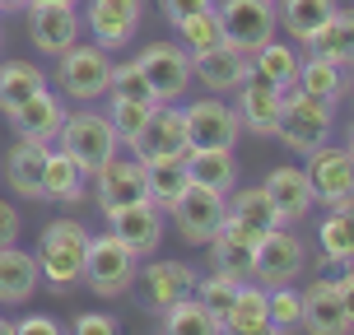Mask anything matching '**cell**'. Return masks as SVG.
Wrapping results in <instances>:
<instances>
[{
    "label": "cell",
    "mask_w": 354,
    "mask_h": 335,
    "mask_svg": "<svg viewBox=\"0 0 354 335\" xmlns=\"http://www.w3.org/2000/svg\"><path fill=\"white\" fill-rule=\"evenodd\" d=\"M84 251H88V229L80 219H52L37 233V275L52 289H75L84 275Z\"/></svg>",
    "instance_id": "obj_1"
},
{
    "label": "cell",
    "mask_w": 354,
    "mask_h": 335,
    "mask_svg": "<svg viewBox=\"0 0 354 335\" xmlns=\"http://www.w3.org/2000/svg\"><path fill=\"white\" fill-rule=\"evenodd\" d=\"M336 135V103H322L303 88H284V107L275 122V140L294 154H313Z\"/></svg>",
    "instance_id": "obj_2"
},
{
    "label": "cell",
    "mask_w": 354,
    "mask_h": 335,
    "mask_svg": "<svg viewBox=\"0 0 354 335\" xmlns=\"http://www.w3.org/2000/svg\"><path fill=\"white\" fill-rule=\"evenodd\" d=\"M136 275H140V256L126 247L117 233H88V251H84V275H80V284H88L98 298H122L126 289L136 284Z\"/></svg>",
    "instance_id": "obj_3"
},
{
    "label": "cell",
    "mask_w": 354,
    "mask_h": 335,
    "mask_svg": "<svg viewBox=\"0 0 354 335\" xmlns=\"http://www.w3.org/2000/svg\"><path fill=\"white\" fill-rule=\"evenodd\" d=\"M308 270V247H303V238L289 224L280 229H266L257 238V247H252V284H261V289H280V284H294Z\"/></svg>",
    "instance_id": "obj_4"
},
{
    "label": "cell",
    "mask_w": 354,
    "mask_h": 335,
    "mask_svg": "<svg viewBox=\"0 0 354 335\" xmlns=\"http://www.w3.org/2000/svg\"><path fill=\"white\" fill-rule=\"evenodd\" d=\"M303 317L299 326H308L313 335H345L354 321V280L340 270L336 280H313L299 294Z\"/></svg>",
    "instance_id": "obj_5"
},
{
    "label": "cell",
    "mask_w": 354,
    "mask_h": 335,
    "mask_svg": "<svg viewBox=\"0 0 354 335\" xmlns=\"http://www.w3.org/2000/svg\"><path fill=\"white\" fill-rule=\"evenodd\" d=\"M303 159H308L303 177L313 186V200L326 205V210L354 214V159H350V149H336V144L326 140L322 149L303 154Z\"/></svg>",
    "instance_id": "obj_6"
},
{
    "label": "cell",
    "mask_w": 354,
    "mask_h": 335,
    "mask_svg": "<svg viewBox=\"0 0 354 335\" xmlns=\"http://www.w3.org/2000/svg\"><path fill=\"white\" fill-rule=\"evenodd\" d=\"M56 140H61V149H66L88 177L122 149L117 131H112V122H107V112H75V117L66 112V122H61V131H56Z\"/></svg>",
    "instance_id": "obj_7"
},
{
    "label": "cell",
    "mask_w": 354,
    "mask_h": 335,
    "mask_svg": "<svg viewBox=\"0 0 354 335\" xmlns=\"http://www.w3.org/2000/svg\"><path fill=\"white\" fill-rule=\"evenodd\" d=\"M136 66H140L145 84L154 93V103H177L192 88V52L182 42H149L136 56Z\"/></svg>",
    "instance_id": "obj_8"
},
{
    "label": "cell",
    "mask_w": 354,
    "mask_h": 335,
    "mask_svg": "<svg viewBox=\"0 0 354 335\" xmlns=\"http://www.w3.org/2000/svg\"><path fill=\"white\" fill-rule=\"evenodd\" d=\"M107 70L112 61L98 42H75L71 52H61V93L75 98V103H93V98H107Z\"/></svg>",
    "instance_id": "obj_9"
},
{
    "label": "cell",
    "mask_w": 354,
    "mask_h": 335,
    "mask_svg": "<svg viewBox=\"0 0 354 335\" xmlns=\"http://www.w3.org/2000/svg\"><path fill=\"white\" fill-rule=\"evenodd\" d=\"M168 214H173V224H177L187 247H205L214 233H219V224H224V191H210V186L187 182V191L168 205Z\"/></svg>",
    "instance_id": "obj_10"
},
{
    "label": "cell",
    "mask_w": 354,
    "mask_h": 335,
    "mask_svg": "<svg viewBox=\"0 0 354 335\" xmlns=\"http://www.w3.org/2000/svg\"><path fill=\"white\" fill-rule=\"evenodd\" d=\"M182 117H187V149H233V140L243 135L238 112H233L219 93L187 103Z\"/></svg>",
    "instance_id": "obj_11"
},
{
    "label": "cell",
    "mask_w": 354,
    "mask_h": 335,
    "mask_svg": "<svg viewBox=\"0 0 354 335\" xmlns=\"http://www.w3.org/2000/svg\"><path fill=\"white\" fill-rule=\"evenodd\" d=\"M93 200H98V210L103 214H117L126 205H136V200H149L145 191V163L136 154H112V159L93 173Z\"/></svg>",
    "instance_id": "obj_12"
},
{
    "label": "cell",
    "mask_w": 354,
    "mask_h": 335,
    "mask_svg": "<svg viewBox=\"0 0 354 335\" xmlns=\"http://www.w3.org/2000/svg\"><path fill=\"white\" fill-rule=\"evenodd\" d=\"M214 15L229 42L257 52L266 37H275V5L270 0H214Z\"/></svg>",
    "instance_id": "obj_13"
},
{
    "label": "cell",
    "mask_w": 354,
    "mask_h": 335,
    "mask_svg": "<svg viewBox=\"0 0 354 335\" xmlns=\"http://www.w3.org/2000/svg\"><path fill=\"white\" fill-rule=\"evenodd\" d=\"M28 37L42 56H61L80 42V10L75 5H56V0H37L28 5Z\"/></svg>",
    "instance_id": "obj_14"
},
{
    "label": "cell",
    "mask_w": 354,
    "mask_h": 335,
    "mask_svg": "<svg viewBox=\"0 0 354 335\" xmlns=\"http://www.w3.org/2000/svg\"><path fill=\"white\" fill-rule=\"evenodd\" d=\"M248 75H252V61L238 42H219V47L192 52V79H201L210 93H233Z\"/></svg>",
    "instance_id": "obj_15"
},
{
    "label": "cell",
    "mask_w": 354,
    "mask_h": 335,
    "mask_svg": "<svg viewBox=\"0 0 354 335\" xmlns=\"http://www.w3.org/2000/svg\"><path fill=\"white\" fill-rule=\"evenodd\" d=\"M233 93H238V103H233L238 126L252 131V135H275V122H280V107H284V88H275L261 75H248Z\"/></svg>",
    "instance_id": "obj_16"
},
{
    "label": "cell",
    "mask_w": 354,
    "mask_h": 335,
    "mask_svg": "<svg viewBox=\"0 0 354 335\" xmlns=\"http://www.w3.org/2000/svg\"><path fill=\"white\" fill-rule=\"evenodd\" d=\"M84 23L103 52H122L140 28V0H88Z\"/></svg>",
    "instance_id": "obj_17"
},
{
    "label": "cell",
    "mask_w": 354,
    "mask_h": 335,
    "mask_svg": "<svg viewBox=\"0 0 354 335\" xmlns=\"http://www.w3.org/2000/svg\"><path fill=\"white\" fill-rule=\"evenodd\" d=\"M261 191L270 195V205H275V219L280 224H303L308 214H313V186H308V177H303V168H294V163H284V168H270L261 182Z\"/></svg>",
    "instance_id": "obj_18"
},
{
    "label": "cell",
    "mask_w": 354,
    "mask_h": 335,
    "mask_svg": "<svg viewBox=\"0 0 354 335\" xmlns=\"http://www.w3.org/2000/svg\"><path fill=\"white\" fill-rule=\"evenodd\" d=\"M136 159H149V154H187V117L177 103H154L149 107V122L131 144Z\"/></svg>",
    "instance_id": "obj_19"
},
{
    "label": "cell",
    "mask_w": 354,
    "mask_h": 335,
    "mask_svg": "<svg viewBox=\"0 0 354 335\" xmlns=\"http://www.w3.org/2000/svg\"><path fill=\"white\" fill-rule=\"evenodd\" d=\"M5 117H10V131H15L19 140H47L52 144L61 122H66V103L56 98L52 88H37L33 98H24L19 107H10Z\"/></svg>",
    "instance_id": "obj_20"
},
{
    "label": "cell",
    "mask_w": 354,
    "mask_h": 335,
    "mask_svg": "<svg viewBox=\"0 0 354 335\" xmlns=\"http://www.w3.org/2000/svg\"><path fill=\"white\" fill-rule=\"evenodd\" d=\"M107 224H112V233H117L136 256H154L159 242H163V210L154 200H136V205H126V210L107 214Z\"/></svg>",
    "instance_id": "obj_21"
},
{
    "label": "cell",
    "mask_w": 354,
    "mask_h": 335,
    "mask_svg": "<svg viewBox=\"0 0 354 335\" xmlns=\"http://www.w3.org/2000/svg\"><path fill=\"white\" fill-rule=\"evenodd\" d=\"M47 140H19L0 163V177L10 182V191H19L24 200H42V168H47Z\"/></svg>",
    "instance_id": "obj_22"
},
{
    "label": "cell",
    "mask_w": 354,
    "mask_h": 335,
    "mask_svg": "<svg viewBox=\"0 0 354 335\" xmlns=\"http://www.w3.org/2000/svg\"><path fill=\"white\" fill-rule=\"evenodd\" d=\"M37 284H42V275H37L33 251H24L19 242L0 247V307H24V303H33Z\"/></svg>",
    "instance_id": "obj_23"
},
{
    "label": "cell",
    "mask_w": 354,
    "mask_h": 335,
    "mask_svg": "<svg viewBox=\"0 0 354 335\" xmlns=\"http://www.w3.org/2000/svg\"><path fill=\"white\" fill-rule=\"evenodd\" d=\"M136 280H145V298H149V307L163 312V307H173L177 298H192L196 270L187 261H149Z\"/></svg>",
    "instance_id": "obj_24"
},
{
    "label": "cell",
    "mask_w": 354,
    "mask_h": 335,
    "mask_svg": "<svg viewBox=\"0 0 354 335\" xmlns=\"http://www.w3.org/2000/svg\"><path fill=\"white\" fill-rule=\"evenodd\" d=\"M88 195V173L66 154V149H47V168H42V200L56 205H80Z\"/></svg>",
    "instance_id": "obj_25"
},
{
    "label": "cell",
    "mask_w": 354,
    "mask_h": 335,
    "mask_svg": "<svg viewBox=\"0 0 354 335\" xmlns=\"http://www.w3.org/2000/svg\"><path fill=\"white\" fill-rule=\"evenodd\" d=\"M303 47L308 56H322V61H336V66H350L354 61V15L350 10H331V19L313 28V33L303 37Z\"/></svg>",
    "instance_id": "obj_26"
},
{
    "label": "cell",
    "mask_w": 354,
    "mask_h": 335,
    "mask_svg": "<svg viewBox=\"0 0 354 335\" xmlns=\"http://www.w3.org/2000/svg\"><path fill=\"white\" fill-rule=\"evenodd\" d=\"M140 163H145V191H149V200L168 214V205L187 191V154H149Z\"/></svg>",
    "instance_id": "obj_27"
},
{
    "label": "cell",
    "mask_w": 354,
    "mask_h": 335,
    "mask_svg": "<svg viewBox=\"0 0 354 335\" xmlns=\"http://www.w3.org/2000/svg\"><path fill=\"white\" fill-rule=\"evenodd\" d=\"M219 331H229V335H266V331H270V321H266V289H261V284H252V280L238 284L229 312L219 317Z\"/></svg>",
    "instance_id": "obj_28"
},
{
    "label": "cell",
    "mask_w": 354,
    "mask_h": 335,
    "mask_svg": "<svg viewBox=\"0 0 354 335\" xmlns=\"http://www.w3.org/2000/svg\"><path fill=\"white\" fill-rule=\"evenodd\" d=\"M187 182L229 195L238 186V159H233V149H187Z\"/></svg>",
    "instance_id": "obj_29"
},
{
    "label": "cell",
    "mask_w": 354,
    "mask_h": 335,
    "mask_svg": "<svg viewBox=\"0 0 354 335\" xmlns=\"http://www.w3.org/2000/svg\"><path fill=\"white\" fill-rule=\"evenodd\" d=\"M345 70H350V66L322 61V56H299V79H294V88L313 93V98H322V103H340L345 88H350Z\"/></svg>",
    "instance_id": "obj_30"
},
{
    "label": "cell",
    "mask_w": 354,
    "mask_h": 335,
    "mask_svg": "<svg viewBox=\"0 0 354 335\" xmlns=\"http://www.w3.org/2000/svg\"><path fill=\"white\" fill-rule=\"evenodd\" d=\"M248 61H252V75L270 79L275 88H294V79H299V52L280 37H266L257 52H248Z\"/></svg>",
    "instance_id": "obj_31"
},
{
    "label": "cell",
    "mask_w": 354,
    "mask_h": 335,
    "mask_svg": "<svg viewBox=\"0 0 354 335\" xmlns=\"http://www.w3.org/2000/svg\"><path fill=\"white\" fill-rule=\"evenodd\" d=\"M224 214L238 219V224H248V229L266 233V229H280V219H275V205H270V195L261 186H233L224 195Z\"/></svg>",
    "instance_id": "obj_32"
},
{
    "label": "cell",
    "mask_w": 354,
    "mask_h": 335,
    "mask_svg": "<svg viewBox=\"0 0 354 335\" xmlns=\"http://www.w3.org/2000/svg\"><path fill=\"white\" fill-rule=\"evenodd\" d=\"M37 88H47V75H42L37 61H5L0 66V107L5 112L19 107L24 98H33Z\"/></svg>",
    "instance_id": "obj_33"
},
{
    "label": "cell",
    "mask_w": 354,
    "mask_h": 335,
    "mask_svg": "<svg viewBox=\"0 0 354 335\" xmlns=\"http://www.w3.org/2000/svg\"><path fill=\"white\" fill-rule=\"evenodd\" d=\"M317 247H322V256H326L331 265L350 270V261H354V219L350 214L331 210L326 219H322L317 224Z\"/></svg>",
    "instance_id": "obj_34"
},
{
    "label": "cell",
    "mask_w": 354,
    "mask_h": 335,
    "mask_svg": "<svg viewBox=\"0 0 354 335\" xmlns=\"http://www.w3.org/2000/svg\"><path fill=\"white\" fill-rule=\"evenodd\" d=\"M336 10V0H280V23L289 37H308L313 28H322Z\"/></svg>",
    "instance_id": "obj_35"
},
{
    "label": "cell",
    "mask_w": 354,
    "mask_h": 335,
    "mask_svg": "<svg viewBox=\"0 0 354 335\" xmlns=\"http://www.w3.org/2000/svg\"><path fill=\"white\" fill-rule=\"evenodd\" d=\"M163 331H173V335H214L219 321H214L196 298H177L173 307H163Z\"/></svg>",
    "instance_id": "obj_36"
},
{
    "label": "cell",
    "mask_w": 354,
    "mask_h": 335,
    "mask_svg": "<svg viewBox=\"0 0 354 335\" xmlns=\"http://www.w3.org/2000/svg\"><path fill=\"white\" fill-rule=\"evenodd\" d=\"M173 28H177V37H182V47H187V52H205V47L229 42V37H224V28H219L214 5H210V10H201V15H187L182 23H173Z\"/></svg>",
    "instance_id": "obj_37"
},
{
    "label": "cell",
    "mask_w": 354,
    "mask_h": 335,
    "mask_svg": "<svg viewBox=\"0 0 354 335\" xmlns=\"http://www.w3.org/2000/svg\"><path fill=\"white\" fill-rule=\"evenodd\" d=\"M149 107L154 103H136V98H112V103H107V122H112V131H117L122 144H136V135H140L145 122H149Z\"/></svg>",
    "instance_id": "obj_38"
},
{
    "label": "cell",
    "mask_w": 354,
    "mask_h": 335,
    "mask_svg": "<svg viewBox=\"0 0 354 335\" xmlns=\"http://www.w3.org/2000/svg\"><path fill=\"white\" fill-rule=\"evenodd\" d=\"M303 317V298L294 284H280V289H266V321L270 331H294Z\"/></svg>",
    "instance_id": "obj_39"
},
{
    "label": "cell",
    "mask_w": 354,
    "mask_h": 335,
    "mask_svg": "<svg viewBox=\"0 0 354 335\" xmlns=\"http://www.w3.org/2000/svg\"><path fill=\"white\" fill-rule=\"evenodd\" d=\"M238 284H243V280H229V275H219V270H214L210 280H196L192 298L201 303V307H205L214 321H219L224 312H229V303H233V294H238Z\"/></svg>",
    "instance_id": "obj_40"
},
{
    "label": "cell",
    "mask_w": 354,
    "mask_h": 335,
    "mask_svg": "<svg viewBox=\"0 0 354 335\" xmlns=\"http://www.w3.org/2000/svg\"><path fill=\"white\" fill-rule=\"evenodd\" d=\"M107 98H136V103H154V93L145 84V75L136 61H122L107 70Z\"/></svg>",
    "instance_id": "obj_41"
},
{
    "label": "cell",
    "mask_w": 354,
    "mask_h": 335,
    "mask_svg": "<svg viewBox=\"0 0 354 335\" xmlns=\"http://www.w3.org/2000/svg\"><path fill=\"white\" fill-rule=\"evenodd\" d=\"M71 326L80 335H117V326H122V321H117V317H103V312H80Z\"/></svg>",
    "instance_id": "obj_42"
},
{
    "label": "cell",
    "mask_w": 354,
    "mask_h": 335,
    "mask_svg": "<svg viewBox=\"0 0 354 335\" xmlns=\"http://www.w3.org/2000/svg\"><path fill=\"white\" fill-rule=\"evenodd\" d=\"M214 0H159V10L168 23H182L187 15H201V10H210Z\"/></svg>",
    "instance_id": "obj_43"
},
{
    "label": "cell",
    "mask_w": 354,
    "mask_h": 335,
    "mask_svg": "<svg viewBox=\"0 0 354 335\" xmlns=\"http://www.w3.org/2000/svg\"><path fill=\"white\" fill-rule=\"evenodd\" d=\"M19 233H24V219H19V210L10 205V200H0V247L19 242Z\"/></svg>",
    "instance_id": "obj_44"
},
{
    "label": "cell",
    "mask_w": 354,
    "mask_h": 335,
    "mask_svg": "<svg viewBox=\"0 0 354 335\" xmlns=\"http://www.w3.org/2000/svg\"><path fill=\"white\" fill-rule=\"evenodd\" d=\"M15 331H19V335H56V331H61V321L47 317V312H33V317L15 321Z\"/></svg>",
    "instance_id": "obj_45"
},
{
    "label": "cell",
    "mask_w": 354,
    "mask_h": 335,
    "mask_svg": "<svg viewBox=\"0 0 354 335\" xmlns=\"http://www.w3.org/2000/svg\"><path fill=\"white\" fill-rule=\"evenodd\" d=\"M19 5H28V0H0V10H19Z\"/></svg>",
    "instance_id": "obj_46"
},
{
    "label": "cell",
    "mask_w": 354,
    "mask_h": 335,
    "mask_svg": "<svg viewBox=\"0 0 354 335\" xmlns=\"http://www.w3.org/2000/svg\"><path fill=\"white\" fill-rule=\"evenodd\" d=\"M10 331H15V321H5V317H0V335H10Z\"/></svg>",
    "instance_id": "obj_47"
},
{
    "label": "cell",
    "mask_w": 354,
    "mask_h": 335,
    "mask_svg": "<svg viewBox=\"0 0 354 335\" xmlns=\"http://www.w3.org/2000/svg\"><path fill=\"white\" fill-rule=\"evenodd\" d=\"M28 5H37V0H28ZM56 5H75V0H56Z\"/></svg>",
    "instance_id": "obj_48"
},
{
    "label": "cell",
    "mask_w": 354,
    "mask_h": 335,
    "mask_svg": "<svg viewBox=\"0 0 354 335\" xmlns=\"http://www.w3.org/2000/svg\"><path fill=\"white\" fill-rule=\"evenodd\" d=\"M270 5H275V0H270Z\"/></svg>",
    "instance_id": "obj_49"
},
{
    "label": "cell",
    "mask_w": 354,
    "mask_h": 335,
    "mask_svg": "<svg viewBox=\"0 0 354 335\" xmlns=\"http://www.w3.org/2000/svg\"><path fill=\"white\" fill-rule=\"evenodd\" d=\"M0 42H5V37H0Z\"/></svg>",
    "instance_id": "obj_50"
}]
</instances>
